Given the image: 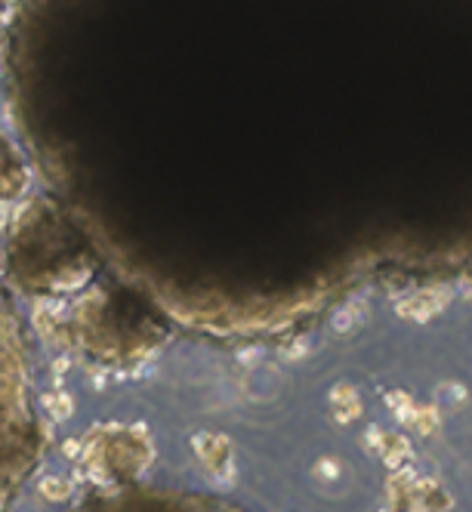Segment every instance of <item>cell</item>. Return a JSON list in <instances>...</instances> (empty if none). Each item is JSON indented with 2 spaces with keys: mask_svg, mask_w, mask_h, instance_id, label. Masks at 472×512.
<instances>
[{
  "mask_svg": "<svg viewBox=\"0 0 472 512\" xmlns=\"http://www.w3.org/2000/svg\"><path fill=\"white\" fill-rule=\"evenodd\" d=\"M41 457V420L19 318L0 287V512L10 506Z\"/></svg>",
  "mask_w": 472,
  "mask_h": 512,
  "instance_id": "6da1fadb",
  "label": "cell"
}]
</instances>
